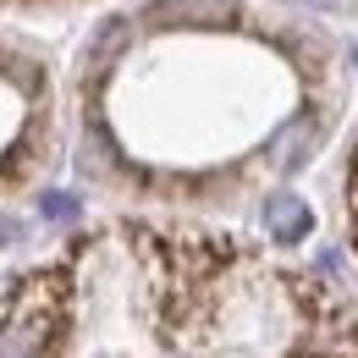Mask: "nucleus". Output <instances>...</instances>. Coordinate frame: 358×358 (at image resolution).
Here are the masks:
<instances>
[{"mask_svg": "<svg viewBox=\"0 0 358 358\" xmlns=\"http://www.w3.org/2000/svg\"><path fill=\"white\" fill-rule=\"evenodd\" d=\"M45 215L66 221V215H78V204H72V199H45Z\"/></svg>", "mask_w": 358, "mask_h": 358, "instance_id": "nucleus-4", "label": "nucleus"}, {"mask_svg": "<svg viewBox=\"0 0 358 358\" xmlns=\"http://www.w3.org/2000/svg\"><path fill=\"white\" fill-rule=\"evenodd\" d=\"M265 226H270V237L275 243H298V237H309V204L298 199V193H270L265 199Z\"/></svg>", "mask_w": 358, "mask_h": 358, "instance_id": "nucleus-2", "label": "nucleus"}, {"mask_svg": "<svg viewBox=\"0 0 358 358\" xmlns=\"http://www.w3.org/2000/svg\"><path fill=\"white\" fill-rule=\"evenodd\" d=\"M314 138H320V122H314V116H298V122H287V127L275 133V143H270V160H275V171H298V166L309 160Z\"/></svg>", "mask_w": 358, "mask_h": 358, "instance_id": "nucleus-3", "label": "nucleus"}, {"mask_svg": "<svg viewBox=\"0 0 358 358\" xmlns=\"http://www.w3.org/2000/svg\"><path fill=\"white\" fill-rule=\"evenodd\" d=\"M50 342V314L45 309H22L0 325V358H39Z\"/></svg>", "mask_w": 358, "mask_h": 358, "instance_id": "nucleus-1", "label": "nucleus"}]
</instances>
